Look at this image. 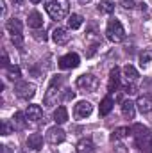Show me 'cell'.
<instances>
[{
    "instance_id": "cell-1",
    "label": "cell",
    "mask_w": 152,
    "mask_h": 153,
    "mask_svg": "<svg viewBox=\"0 0 152 153\" xmlns=\"http://www.w3.org/2000/svg\"><path fill=\"white\" fill-rule=\"evenodd\" d=\"M70 2L68 0H48L47 4V13L52 20H63L68 14Z\"/></svg>"
},
{
    "instance_id": "cell-2",
    "label": "cell",
    "mask_w": 152,
    "mask_h": 153,
    "mask_svg": "<svg viewBox=\"0 0 152 153\" xmlns=\"http://www.w3.org/2000/svg\"><path fill=\"white\" fill-rule=\"evenodd\" d=\"M106 38L109 39L111 43H122L125 39V29L123 25L120 23V20H109L108 22V27H106Z\"/></svg>"
},
{
    "instance_id": "cell-3",
    "label": "cell",
    "mask_w": 152,
    "mask_h": 153,
    "mask_svg": "<svg viewBox=\"0 0 152 153\" xmlns=\"http://www.w3.org/2000/svg\"><path fill=\"white\" fill-rule=\"evenodd\" d=\"M59 84H61V78L56 76V78L52 80V84L48 85V89H47V93H45V98H43V102H45L47 107L57 105V102H59Z\"/></svg>"
},
{
    "instance_id": "cell-4",
    "label": "cell",
    "mask_w": 152,
    "mask_h": 153,
    "mask_svg": "<svg viewBox=\"0 0 152 153\" xmlns=\"http://www.w3.org/2000/svg\"><path fill=\"white\" fill-rule=\"evenodd\" d=\"M77 87L86 91V93H93L97 87H99V78L91 73H84L77 78Z\"/></svg>"
},
{
    "instance_id": "cell-5",
    "label": "cell",
    "mask_w": 152,
    "mask_h": 153,
    "mask_svg": "<svg viewBox=\"0 0 152 153\" xmlns=\"http://www.w3.org/2000/svg\"><path fill=\"white\" fill-rule=\"evenodd\" d=\"M14 91H16L18 98H22V100H31V98L36 94V85H34V84H29V82H20Z\"/></svg>"
},
{
    "instance_id": "cell-6",
    "label": "cell",
    "mask_w": 152,
    "mask_h": 153,
    "mask_svg": "<svg viewBox=\"0 0 152 153\" xmlns=\"http://www.w3.org/2000/svg\"><path fill=\"white\" fill-rule=\"evenodd\" d=\"M65 137H66L65 130L59 128L57 125H56V126H50V128L47 130V141H48L50 144H59V143L65 141Z\"/></svg>"
},
{
    "instance_id": "cell-7",
    "label": "cell",
    "mask_w": 152,
    "mask_h": 153,
    "mask_svg": "<svg viewBox=\"0 0 152 153\" xmlns=\"http://www.w3.org/2000/svg\"><path fill=\"white\" fill-rule=\"evenodd\" d=\"M79 64H81V59H79V55H77V53H66V55H63V57L59 59V62H57V66H59L61 70L77 68Z\"/></svg>"
},
{
    "instance_id": "cell-8",
    "label": "cell",
    "mask_w": 152,
    "mask_h": 153,
    "mask_svg": "<svg viewBox=\"0 0 152 153\" xmlns=\"http://www.w3.org/2000/svg\"><path fill=\"white\" fill-rule=\"evenodd\" d=\"M91 112H93V105H91L90 102H86V100H81V102L75 105V111H74L75 117H79V119L88 117Z\"/></svg>"
},
{
    "instance_id": "cell-9",
    "label": "cell",
    "mask_w": 152,
    "mask_h": 153,
    "mask_svg": "<svg viewBox=\"0 0 152 153\" xmlns=\"http://www.w3.org/2000/svg\"><path fill=\"white\" fill-rule=\"evenodd\" d=\"M5 30L11 34V38H16V36H22L23 25H22V22H20V20L13 18V20H9V22L5 23Z\"/></svg>"
},
{
    "instance_id": "cell-10",
    "label": "cell",
    "mask_w": 152,
    "mask_h": 153,
    "mask_svg": "<svg viewBox=\"0 0 152 153\" xmlns=\"http://www.w3.org/2000/svg\"><path fill=\"white\" fill-rule=\"evenodd\" d=\"M122 78H123V82H125V85L127 84H134L136 80H138V71H136V68L134 66H131V64H127V66H123V70H122Z\"/></svg>"
},
{
    "instance_id": "cell-11",
    "label": "cell",
    "mask_w": 152,
    "mask_h": 153,
    "mask_svg": "<svg viewBox=\"0 0 152 153\" xmlns=\"http://www.w3.org/2000/svg\"><path fill=\"white\" fill-rule=\"evenodd\" d=\"M52 39H54L56 45H66V43L70 41V34H68L66 29L57 27V29H54V32H52Z\"/></svg>"
},
{
    "instance_id": "cell-12",
    "label": "cell",
    "mask_w": 152,
    "mask_h": 153,
    "mask_svg": "<svg viewBox=\"0 0 152 153\" xmlns=\"http://www.w3.org/2000/svg\"><path fill=\"white\" fill-rule=\"evenodd\" d=\"M136 107H138V111H140L141 114H149V112H152V98L147 96V94L140 96V98L136 100Z\"/></svg>"
},
{
    "instance_id": "cell-13",
    "label": "cell",
    "mask_w": 152,
    "mask_h": 153,
    "mask_svg": "<svg viewBox=\"0 0 152 153\" xmlns=\"http://www.w3.org/2000/svg\"><path fill=\"white\" fill-rule=\"evenodd\" d=\"M25 116H27V119H29V121L38 123V121L43 119V111H41V107H39V105H29Z\"/></svg>"
},
{
    "instance_id": "cell-14",
    "label": "cell",
    "mask_w": 152,
    "mask_h": 153,
    "mask_svg": "<svg viewBox=\"0 0 152 153\" xmlns=\"http://www.w3.org/2000/svg\"><path fill=\"white\" fill-rule=\"evenodd\" d=\"M77 153H93L95 152V144L90 137H82L79 143H77Z\"/></svg>"
},
{
    "instance_id": "cell-15",
    "label": "cell",
    "mask_w": 152,
    "mask_h": 153,
    "mask_svg": "<svg viewBox=\"0 0 152 153\" xmlns=\"http://www.w3.org/2000/svg\"><path fill=\"white\" fill-rule=\"evenodd\" d=\"M118 85H120V68L114 66L113 70L109 71V84H108L109 93H114L118 89Z\"/></svg>"
},
{
    "instance_id": "cell-16",
    "label": "cell",
    "mask_w": 152,
    "mask_h": 153,
    "mask_svg": "<svg viewBox=\"0 0 152 153\" xmlns=\"http://www.w3.org/2000/svg\"><path fill=\"white\" fill-rule=\"evenodd\" d=\"M122 114L125 119H134V114H136V103H132L131 100H125L122 103Z\"/></svg>"
},
{
    "instance_id": "cell-17",
    "label": "cell",
    "mask_w": 152,
    "mask_h": 153,
    "mask_svg": "<svg viewBox=\"0 0 152 153\" xmlns=\"http://www.w3.org/2000/svg\"><path fill=\"white\" fill-rule=\"evenodd\" d=\"M27 146L31 148V150H34V152H38L43 148V137L39 135V134H31L29 137H27Z\"/></svg>"
},
{
    "instance_id": "cell-18",
    "label": "cell",
    "mask_w": 152,
    "mask_h": 153,
    "mask_svg": "<svg viewBox=\"0 0 152 153\" xmlns=\"http://www.w3.org/2000/svg\"><path fill=\"white\" fill-rule=\"evenodd\" d=\"M27 23H29L31 29H41V27H43V16L39 14L38 11H32V13L29 14Z\"/></svg>"
},
{
    "instance_id": "cell-19",
    "label": "cell",
    "mask_w": 152,
    "mask_h": 153,
    "mask_svg": "<svg viewBox=\"0 0 152 153\" xmlns=\"http://www.w3.org/2000/svg\"><path fill=\"white\" fill-rule=\"evenodd\" d=\"M29 119H27V116L23 114V112H14L13 116V126H14V130H23L25 128V123H27Z\"/></svg>"
},
{
    "instance_id": "cell-20",
    "label": "cell",
    "mask_w": 152,
    "mask_h": 153,
    "mask_svg": "<svg viewBox=\"0 0 152 153\" xmlns=\"http://www.w3.org/2000/svg\"><path fill=\"white\" fill-rule=\"evenodd\" d=\"M54 121H56L57 125H63V123L68 121V111H66V107H57V109H56V112H54Z\"/></svg>"
},
{
    "instance_id": "cell-21",
    "label": "cell",
    "mask_w": 152,
    "mask_h": 153,
    "mask_svg": "<svg viewBox=\"0 0 152 153\" xmlns=\"http://www.w3.org/2000/svg\"><path fill=\"white\" fill-rule=\"evenodd\" d=\"M114 11V2L113 0H100L99 2V13L100 14H111Z\"/></svg>"
},
{
    "instance_id": "cell-22",
    "label": "cell",
    "mask_w": 152,
    "mask_h": 153,
    "mask_svg": "<svg viewBox=\"0 0 152 153\" xmlns=\"http://www.w3.org/2000/svg\"><path fill=\"white\" fill-rule=\"evenodd\" d=\"M113 100L109 98V96H106L102 102H100V109H99V112H100V116H108L111 111H113Z\"/></svg>"
},
{
    "instance_id": "cell-23",
    "label": "cell",
    "mask_w": 152,
    "mask_h": 153,
    "mask_svg": "<svg viewBox=\"0 0 152 153\" xmlns=\"http://www.w3.org/2000/svg\"><path fill=\"white\" fill-rule=\"evenodd\" d=\"M131 134H134V137H136V139H140V137L150 135V130H149L147 126H143V125H134V126L131 128Z\"/></svg>"
},
{
    "instance_id": "cell-24",
    "label": "cell",
    "mask_w": 152,
    "mask_h": 153,
    "mask_svg": "<svg viewBox=\"0 0 152 153\" xmlns=\"http://www.w3.org/2000/svg\"><path fill=\"white\" fill-rule=\"evenodd\" d=\"M82 22H84V18H82L81 14H70V16H68V27H70L72 30H75V29H81Z\"/></svg>"
},
{
    "instance_id": "cell-25",
    "label": "cell",
    "mask_w": 152,
    "mask_h": 153,
    "mask_svg": "<svg viewBox=\"0 0 152 153\" xmlns=\"http://www.w3.org/2000/svg\"><path fill=\"white\" fill-rule=\"evenodd\" d=\"M129 134H131V130H129L127 126H120V128H116V130L113 132L111 139H113V141H120V139H125Z\"/></svg>"
},
{
    "instance_id": "cell-26",
    "label": "cell",
    "mask_w": 152,
    "mask_h": 153,
    "mask_svg": "<svg viewBox=\"0 0 152 153\" xmlns=\"http://www.w3.org/2000/svg\"><path fill=\"white\" fill-rule=\"evenodd\" d=\"M150 61H152V50H143L140 53V64H141V68H145Z\"/></svg>"
},
{
    "instance_id": "cell-27",
    "label": "cell",
    "mask_w": 152,
    "mask_h": 153,
    "mask_svg": "<svg viewBox=\"0 0 152 153\" xmlns=\"http://www.w3.org/2000/svg\"><path fill=\"white\" fill-rule=\"evenodd\" d=\"M20 75H22V73H20V68H18V66H9V68H7V76H9L11 80H18Z\"/></svg>"
},
{
    "instance_id": "cell-28",
    "label": "cell",
    "mask_w": 152,
    "mask_h": 153,
    "mask_svg": "<svg viewBox=\"0 0 152 153\" xmlns=\"http://www.w3.org/2000/svg\"><path fill=\"white\" fill-rule=\"evenodd\" d=\"M13 130H14L13 123H9V121H2V135H9Z\"/></svg>"
},
{
    "instance_id": "cell-29",
    "label": "cell",
    "mask_w": 152,
    "mask_h": 153,
    "mask_svg": "<svg viewBox=\"0 0 152 153\" xmlns=\"http://www.w3.org/2000/svg\"><path fill=\"white\" fill-rule=\"evenodd\" d=\"M125 93H127V94H136V93H138V87H136L134 84H127V85H125Z\"/></svg>"
},
{
    "instance_id": "cell-30",
    "label": "cell",
    "mask_w": 152,
    "mask_h": 153,
    "mask_svg": "<svg viewBox=\"0 0 152 153\" xmlns=\"http://www.w3.org/2000/svg\"><path fill=\"white\" fill-rule=\"evenodd\" d=\"M136 5V0H122V7L123 9H132Z\"/></svg>"
},
{
    "instance_id": "cell-31",
    "label": "cell",
    "mask_w": 152,
    "mask_h": 153,
    "mask_svg": "<svg viewBox=\"0 0 152 153\" xmlns=\"http://www.w3.org/2000/svg\"><path fill=\"white\" fill-rule=\"evenodd\" d=\"M34 39H38V41H47V34L41 32V30H36V32H34Z\"/></svg>"
},
{
    "instance_id": "cell-32",
    "label": "cell",
    "mask_w": 152,
    "mask_h": 153,
    "mask_svg": "<svg viewBox=\"0 0 152 153\" xmlns=\"http://www.w3.org/2000/svg\"><path fill=\"white\" fill-rule=\"evenodd\" d=\"M2 66H4V68H9V57H7L5 52L2 53Z\"/></svg>"
},
{
    "instance_id": "cell-33",
    "label": "cell",
    "mask_w": 152,
    "mask_h": 153,
    "mask_svg": "<svg viewBox=\"0 0 152 153\" xmlns=\"http://www.w3.org/2000/svg\"><path fill=\"white\" fill-rule=\"evenodd\" d=\"M74 98H75V93L68 89V91L65 93V100H66V102H70V100H74Z\"/></svg>"
},
{
    "instance_id": "cell-34",
    "label": "cell",
    "mask_w": 152,
    "mask_h": 153,
    "mask_svg": "<svg viewBox=\"0 0 152 153\" xmlns=\"http://www.w3.org/2000/svg\"><path fill=\"white\" fill-rule=\"evenodd\" d=\"M11 41H13V43H14L16 46H22V45H23V38H22V36H16V38H11Z\"/></svg>"
},
{
    "instance_id": "cell-35",
    "label": "cell",
    "mask_w": 152,
    "mask_h": 153,
    "mask_svg": "<svg viewBox=\"0 0 152 153\" xmlns=\"http://www.w3.org/2000/svg\"><path fill=\"white\" fill-rule=\"evenodd\" d=\"M0 150H2V153H13V152H11V148H9V146H5V144H4V146H0Z\"/></svg>"
},
{
    "instance_id": "cell-36",
    "label": "cell",
    "mask_w": 152,
    "mask_h": 153,
    "mask_svg": "<svg viewBox=\"0 0 152 153\" xmlns=\"http://www.w3.org/2000/svg\"><path fill=\"white\" fill-rule=\"evenodd\" d=\"M0 9H2V14H5V2L0 0Z\"/></svg>"
},
{
    "instance_id": "cell-37",
    "label": "cell",
    "mask_w": 152,
    "mask_h": 153,
    "mask_svg": "<svg viewBox=\"0 0 152 153\" xmlns=\"http://www.w3.org/2000/svg\"><path fill=\"white\" fill-rule=\"evenodd\" d=\"M13 2H14V4H16V5H20V4H23V2H25V0H13Z\"/></svg>"
},
{
    "instance_id": "cell-38",
    "label": "cell",
    "mask_w": 152,
    "mask_h": 153,
    "mask_svg": "<svg viewBox=\"0 0 152 153\" xmlns=\"http://www.w3.org/2000/svg\"><path fill=\"white\" fill-rule=\"evenodd\" d=\"M79 2H82V4H88V2H91V0H79Z\"/></svg>"
},
{
    "instance_id": "cell-39",
    "label": "cell",
    "mask_w": 152,
    "mask_h": 153,
    "mask_svg": "<svg viewBox=\"0 0 152 153\" xmlns=\"http://www.w3.org/2000/svg\"><path fill=\"white\" fill-rule=\"evenodd\" d=\"M31 2H32V4H38V2H41V0H31Z\"/></svg>"
}]
</instances>
